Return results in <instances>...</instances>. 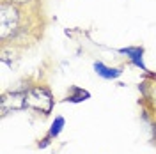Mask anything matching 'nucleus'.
I'll return each instance as SVG.
<instances>
[{
    "label": "nucleus",
    "mask_w": 156,
    "mask_h": 154,
    "mask_svg": "<svg viewBox=\"0 0 156 154\" xmlns=\"http://www.w3.org/2000/svg\"><path fill=\"white\" fill-rule=\"evenodd\" d=\"M9 2H12V4H18V5H21V4H27V2H30V0H9Z\"/></svg>",
    "instance_id": "423d86ee"
},
{
    "label": "nucleus",
    "mask_w": 156,
    "mask_h": 154,
    "mask_svg": "<svg viewBox=\"0 0 156 154\" xmlns=\"http://www.w3.org/2000/svg\"><path fill=\"white\" fill-rule=\"evenodd\" d=\"M21 23V9L18 4L9 0H2L0 4V39L7 41L20 30Z\"/></svg>",
    "instance_id": "f257e3e1"
},
{
    "label": "nucleus",
    "mask_w": 156,
    "mask_h": 154,
    "mask_svg": "<svg viewBox=\"0 0 156 154\" xmlns=\"http://www.w3.org/2000/svg\"><path fill=\"white\" fill-rule=\"evenodd\" d=\"M64 124V119H60V117H58L57 119V122H53V126H51V128H53V129H51V135H57L58 131H60V126Z\"/></svg>",
    "instance_id": "39448f33"
},
{
    "label": "nucleus",
    "mask_w": 156,
    "mask_h": 154,
    "mask_svg": "<svg viewBox=\"0 0 156 154\" xmlns=\"http://www.w3.org/2000/svg\"><path fill=\"white\" fill-rule=\"evenodd\" d=\"M43 101L51 103V96L48 94V90H44V89H32L27 94V97H25V103L30 105L32 108L41 110V112H50V108L46 105H43Z\"/></svg>",
    "instance_id": "f03ea898"
},
{
    "label": "nucleus",
    "mask_w": 156,
    "mask_h": 154,
    "mask_svg": "<svg viewBox=\"0 0 156 154\" xmlns=\"http://www.w3.org/2000/svg\"><path fill=\"white\" fill-rule=\"evenodd\" d=\"M122 53H126V55H129V58L135 62L136 66H140V68H144V64H142V48H124L121 50Z\"/></svg>",
    "instance_id": "20e7f679"
},
{
    "label": "nucleus",
    "mask_w": 156,
    "mask_h": 154,
    "mask_svg": "<svg viewBox=\"0 0 156 154\" xmlns=\"http://www.w3.org/2000/svg\"><path fill=\"white\" fill-rule=\"evenodd\" d=\"M94 69H96V73L99 76L103 78H117L121 75V69H114V68H107L105 64H101V62H96L94 64Z\"/></svg>",
    "instance_id": "7ed1b4c3"
}]
</instances>
